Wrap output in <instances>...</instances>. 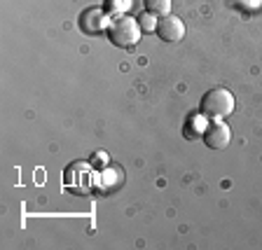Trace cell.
Returning <instances> with one entry per match:
<instances>
[{
  "label": "cell",
  "mask_w": 262,
  "mask_h": 250,
  "mask_svg": "<svg viewBox=\"0 0 262 250\" xmlns=\"http://www.w3.org/2000/svg\"><path fill=\"white\" fill-rule=\"evenodd\" d=\"M157 35L164 40V42H178L185 35V24L180 21L178 16L166 14L157 21Z\"/></svg>",
  "instance_id": "cell-4"
},
{
  "label": "cell",
  "mask_w": 262,
  "mask_h": 250,
  "mask_svg": "<svg viewBox=\"0 0 262 250\" xmlns=\"http://www.w3.org/2000/svg\"><path fill=\"white\" fill-rule=\"evenodd\" d=\"M234 112V96L227 89H211L202 98V115L208 120H225Z\"/></svg>",
  "instance_id": "cell-1"
},
{
  "label": "cell",
  "mask_w": 262,
  "mask_h": 250,
  "mask_svg": "<svg viewBox=\"0 0 262 250\" xmlns=\"http://www.w3.org/2000/svg\"><path fill=\"white\" fill-rule=\"evenodd\" d=\"M138 24H141L143 31H157V19H155V14H150V12H145L143 16H138Z\"/></svg>",
  "instance_id": "cell-6"
},
{
  "label": "cell",
  "mask_w": 262,
  "mask_h": 250,
  "mask_svg": "<svg viewBox=\"0 0 262 250\" xmlns=\"http://www.w3.org/2000/svg\"><path fill=\"white\" fill-rule=\"evenodd\" d=\"M232 141V131L227 124H223L220 120H213V124H208L204 129V143H206L211 150H225Z\"/></svg>",
  "instance_id": "cell-3"
},
{
  "label": "cell",
  "mask_w": 262,
  "mask_h": 250,
  "mask_svg": "<svg viewBox=\"0 0 262 250\" xmlns=\"http://www.w3.org/2000/svg\"><path fill=\"white\" fill-rule=\"evenodd\" d=\"M145 10L155 16L171 14V0H145Z\"/></svg>",
  "instance_id": "cell-5"
},
{
  "label": "cell",
  "mask_w": 262,
  "mask_h": 250,
  "mask_svg": "<svg viewBox=\"0 0 262 250\" xmlns=\"http://www.w3.org/2000/svg\"><path fill=\"white\" fill-rule=\"evenodd\" d=\"M141 24H138V19H134V16H117V19H113V24H110V40H113V44H117V47H134V44L141 40Z\"/></svg>",
  "instance_id": "cell-2"
}]
</instances>
